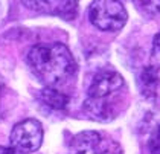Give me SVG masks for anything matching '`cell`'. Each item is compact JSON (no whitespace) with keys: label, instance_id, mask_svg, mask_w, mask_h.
Returning a JSON list of instances; mask_svg holds the SVG:
<instances>
[{"label":"cell","instance_id":"obj_7","mask_svg":"<svg viewBox=\"0 0 160 154\" xmlns=\"http://www.w3.org/2000/svg\"><path fill=\"white\" fill-rule=\"evenodd\" d=\"M40 99L44 105L53 110H64L69 104V96L62 93L60 89H53V87H46L40 93Z\"/></svg>","mask_w":160,"mask_h":154},{"label":"cell","instance_id":"obj_1","mask_svg":"<svg viewBox=\"0 0 160 154\" xmlns=\"http://www.w3.org/2000/svg\"><path fill=\"white\" fill-rule=\"evenodd\" d=\"M128 101L127 83L114 70H102L93 78L87 90L84 111L95 121H111L122 111Z\"/></svg>","mask_w":160,"mask_h":154},{"label":"cell","instance_id":"obj_3","mask_svg":"<svg viewBox=\"0 0 160 154\" xmlns=\"http://www.w3.org/2000/svg\"><path fill=\"white\" fill-rule=\"evenodd\" d=\"M88 18L101 31L116 32L125 26L128 14L119 0H93L88 9Z\"/></svg>","mask_w":160,"mask_h":154},{"label":"cell","instance_id":"obj_10","mask_svg":"<svg viewBox=\"0 0 160 154\" xmlns=\"http://www.w3.org/2000/svg\"><path fill=\"white\" fill-rule=\"evenodd\" d=\"M149 150H151V154H160V125L154 130L149 139Z\"/></svg>","mask_w":160,"mask_h":154},{"label":"cell","instance_id":"obj_2","mask_svg":"<svg viewBox=\"0 0 160 154\" xmlns=\"http://www.w3.org/2000/svg\"><path fill=\"white\" fill-rule=\"evenodd\" d=\"M31 72L46 87L58 89L70 83L76 75L78 66L67 46L61 43L37 44L28 54Z\"/></svg>","mask_w":160,"mask_h":154},{"label":"cell","instance_id":"obj_8","mask_svg":"<svg viewBox=\"0 0 160 154\" xmlns=\"http://www.w3.org/2000/svg\"><path fill=\"white\" fill-rule=\"evenodd\" d=\"M137 8L148 17L160 18V0H133Z\"/></svg>","mask_w":160,"mask_h":154},{"label":"cell","instance_id":"obj_9","mask_svg":"<svg viewBox=\"0 0 160 154\" xmlns=\"http://www.w3.org/2000/svg\"><path fill=\"white\" fill-rule=\"evenodd\" d=\"M149 69L156 76L157 83H160V32L154 37L152 41V52H151V66Z\"/></svg>","mask_w":160,"mask_h":154},{"label":"cell","instance_id":"obj_4","mask_svg":"<svg viewBox=\"0 0 160 154\" xmlns=\"http://www.w3.org/2000/svg\"><path fill=\"white\" fill-rule=\"evenodd\" d=\"M70 154H122L119 143L99 131H82L70 143Z\"/></svg>","mask_w":160,"mask_h":154},{"label":"cell","instance_id":"obj_12","mask_svg":"<svg viewBox=\"0 0 160 154\" xmlns=\"http://www.w3.org/2000/svg\"><path fill=\"white\" fill-rule=\"evenodd\" d=\"M2 12L3 11H2V5H0V18H2Z\"/></svg>","mask_w":160,"mask_h":154},{"label":"cell","instance_id":"obj_5","mask_svg":"<svg viewBox=\"0 0 160 154\" xmlns=\"http://www.w3.org/2000/svg\"><path fill=\"white\" fill-rule=\"evenodd\" d=\"M43 142V127L37 119L18 122L11 133V146L23 153L37 151Z\"/></svg>","mask_w":160,"mask_h":154},{"label":"cell","instance_id":"obj_11","mask_svg":"<svg viewBox=\"0 0 160 154\" xmlns=\"http://www.w3.org/2000/svg\"><path fill=\"white\" fill-rule=\"evenodd\" d=\"M0 154H26V153L15 150L14 146H0Z\"/></svg>","mask_w":160,"mask_h":154},{"label":"cell","instance_id":"obj_13","mask_svg":"<svg viewBox=\"0 0 160 154\" xmlns=\"http://www.w3.org/2000/svg\"><path fill=\"white\" fill-rule=\"evenodd\" d=\"M0 87H2V85H0Z\"/></svg>","mask_w":160,"mask_h":154},{"label":"cell","instance_id":"obj_6","mask_svg":"<svg viewBox=\"0 0 160 154\" xmlns=\"http://www.w3.org/2000/svg\"><path fill=\"white\" fill-rule=\"evenodd\" d=\"M26 8L40 14L72 20L78 14L79 0H22Z\"/></svg>","mask_w":160,"mask_h":154}]
</instances>
